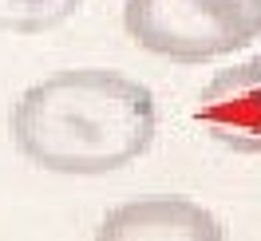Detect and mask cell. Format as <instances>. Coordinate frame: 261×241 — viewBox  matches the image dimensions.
I'll return each mask as SVG.
<instances>
[{
    "label": "cell",
    "mask_w": 261,
    "mask_h": 241,
    "mask_svg": "<svg viewBox=\"0 0 261 241\" xmlns=\"http://www.w3.org/2000/svg\"><path fill=\"white\" fill-rule=\"evenodd\" d=\"M159 135L154 95L111 67H71L32 83L12 107L20 154L48 174L99 178L139 162Z\"/></svg>",
    "instance_id": "cell-1"
},
{
    "label": "cell",
    "mask_w": 261,
    "mask_h": 241,
    "mask_svg": "<svg viewBox=\"0 0 261 241\" xmlns=\"http://www.w3.org/2000/svg\"><path fill=\"white\" fill-rule=\"evenodd\" d=\"M95 241H226V225L194 198L150 194L111 206Z\"/></svg>",
    "instance_id": "cell-3"
},
{
    "label": "cell",
    "mask_w": 261,
    "mask_h": 241,
    "mask_svg": "<svg viewBox=\"0 0 261 241\" xmlns=\"http://www.w3.org/2000/svg\"><path fill=\"white\" fill-rule=\"evenodd\" d=\"M123 28L150 56L206 64L261 36V0H127Z\"/></svg>",
    "instance_id": "cell-2"
},
{
    "label": "cell",
    "mask_w": 261,
    "mask_h": 241,
    "mask_svg": "<svg viewBox=\"0 0 261 241\" xmlns=\"http://www.w3.org/2000/svg\"><path fill=\"white\" fill-rule=\"evenodd\" d=\"M83 0H0V28L8 32H51L60 28Z\"/></svg>",
    "instance_id": "cell-5"
},
{
    "label": "cell",
    "mask_w": 261,
    "mask_h": 241,
    "mask_svg": "<svg viewBox=\"0 0 261 241\" xmlns=\"http://www.w3.org/2000/svg\"><path fill=\"white\" fill-rule=\"evenodd\" d=\"M198 127L238 154H261V56L218 71L194 103Z\"/></svg>",
    "instance_id": "cell-4"
}]
</instances>
